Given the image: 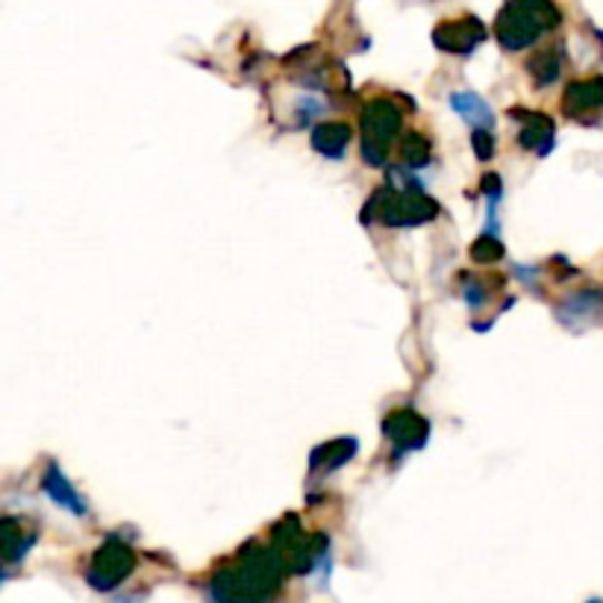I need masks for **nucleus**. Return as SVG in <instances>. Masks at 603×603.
<instances>
[{
	"instance_id": "1a4fd4ad",
	"label": "nucleus",
	"mask_w": 603,
	"mask_h": 603,
	"mask_svg": "<svg viewBox=\"0 0 603 603\" xmlns=\"http://www.w3.org/2000/svg\"><path fill=\"white\" fill-rule=\"evenodd\" d=\"M403 157L419 165V162L428 160V142L419 133H412L410 139H403Z\"/></svg>"
},
{
	"instance_id": "9d476101",
	"label": "nucleus",
	"mask_w": 603,
	"mask_h": 603,
	"mask_svg": "<svg viewBox=\"0 0 603 603\" xmlns=\"http://www.w3.org/2000/svg\"><path fill=\"white\" fill-rule=\"evenodd\" d=\"M44 486H48V492H51L53 498H57V501L66 503V506H77V510H83V506H80V503H77L74 492H71V489H68L66 483H62V480H59L57 471H53V478L48 480V483H44Z\"/></svg>"
},
{
	"instance_id": "6e6552de",
	"label": "nucleus",
	"mask_w": 603,
	"mask_h": 603,
	"mask_svg": "<svg viewBox=\"0 0 603 603\" xmlns=\"http://www.w3.org/2000/svg\"><path fill=\"white\" fill-rule=\"evenodd\" d=\"M542 139H551V121L533 118L527 130H524V135H521V142L527 144V148H542Z\"/></svg>"
},
{
	"instance_id": "0eeeda50",
	"label": "nucleus",
	"mask_w": 603,
	"mask_h": 603,
	"mask_svg": "<svg viewBox=\"0 0 603 603\" xmlns=\"http://www.w3.org/2000/svg\"><path fill=\"white\" fill-rule=\"evenodd\" d=\"M348 135H351V130L344 124H328L315 133V144H319V151L335 157V153H342V148L348 144Z\"/></svg>"
},
{
	"instance_id": "20e7f679",
	"label": "nucleus",
	"mask_w": 603,
	"mask_h": 603,
	"mask_svg": "<svg viewBox=\"0 0 603 603\" xmlns=\"http://www.w3.org/2000/svg\"><path fill=\"white\" fill-rule=\"evenodd\" d=\"M133 569V553L127 551L124 545H107L92 562V583L101 589L115 586L118 580H124Z\"/></svg>"
},
{
	"instance_id": "423d86ee",
	"label": "nucleus",
	"mask_w": 603,
	"mask_h": 603,
	"mask_svg": "<svg viewBox=\"0 0 603 603\" xmlns=\"http://www.w3.org/2000/svg\"><path fill=\"white\" fill-rule=\"evenodd\" d=\"M385 430L392 433L398 442H406V444H419V439L428 433V424L419 419V415H410V412H398V415H392L389 419V424H385Z\"/></svg>"
},
{
	"instance_id": "f257e3e1",
	"label": "nucleus",
	"mask_w": 603,
	"mask_h": 603,
	"mask_svg": "<svg viewBox=\"0 0 603 603\" xmlns=\"http://www.w3.org/2000/svg\"><path fill=\"white\" fill-rule=\"evenodd\" d=\"M560 21V12L551 0H512L498 18V39L506 48H524L536 42Z\"/></svg>"
},
{
	"instance_id": "39448f33",
	"label": "nucleus",
	"mask_w": 603,
	"mask_h": 603,
	"mask_svg": "<svg viewBox=\"0 0 603 603\" xmlns=\"http://www.w3.org/2000/svg\"><path fill=\"white\" fill-rule=\"evenodd\" d=\"M439 44L442 48H451V51H469L483 39V30H480L478 21H453V24L439 27L436 33Z\"/></svg>"
},
{
	"instance_id": "f03ea898",
	"label": "nucleus",
	"mask_w": 603,
	"mask_h": 603,
	"mask_svg": "<svg viewBox=\"0 0 603 603\" xmlns=\"http://www.w3.org/2000/svg\"><path fill=\"white\" fill-rule=\"evenodd\" d=\"M280 574V565L271 553L260 551L244 556L239 569L227 571L219 580V597L224 603H257L271 592Z\"/></svg>"
},
{
	"instance_id": "7ed1b4c3",
	"label": "nucleus",
	"mask_w": 603,
	"mask_h": 603,
	"mask_svg": "<svg viewBox=\"0 0 603 603\" xmlns=\"http://www.w3.org/2000/svg\"><path fill=\"white\" fill-rule=\"evenodd\" d=\"M398 127H401V112L394 110L392 103L378 101L365 110V115H362V153L369 157L371 165L383 162Z\"/></svg>"
}]
</instances>
